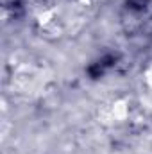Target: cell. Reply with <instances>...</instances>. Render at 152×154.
Masks as SVG:
<instances>
[{
    "instance_id": "obj_1",
    "label": "cell",
    "mask_w": 152,
    "mask_h": 154,
    "mask_svg": "<svg viewBox=\"0 0 152 154\" xmlns=\"http://www.w3.org/2000/svg\"><path fill=\"white\" fill-rule=\"evenodd\" d=\"M147 0H127V7L132 11H143Z\"/></svg>"
}]
</instances>
